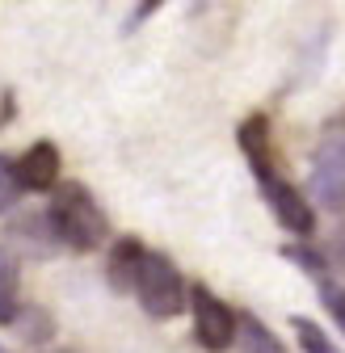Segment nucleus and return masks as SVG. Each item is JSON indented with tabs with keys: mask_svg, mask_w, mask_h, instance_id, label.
Here are the masks:
<instances>
[{
	"mask_svg": "<svg viewBox=\"0 0 345 353\" xmlns=\"http://www.w3.org/2000/svg\"><path fill=\"white\" fill-rule=\"evenodd\" d=\"M236 336L244 341V353H282V345L274 341V332L257 320V316H244L236 320Z\"/></svg>",
	"mask_w": 345,
	"mask_h": 353,
	"instance_id": "nucleus-10",
	"label": "nucleus"
},
{
	"mask_svg": "<svg viewBox=\"0 0 345 353\" xmlns=\"http://www.w3.org/2000/svg\"><path fill=\"white\" fill-rule=\"evenodd\" d=\"M139 261H144V248L135 240H122L110 256V278L114 286H135V270H139Z\"/></svg>",
	"mask_w": 345,
	"mask_h": 353,
	"instance_id": "nucleus-8",
	"label": "nucleus"
},
{
	"mask_svg": "<svg viewBox=\"0 0 345 353\" xmlns=\"http://www.w3.org/2000/svg\"><path fill=\"white\" fill-rule=\"evenodd\" d=\"M324 303H328V312H333V320L345 328V290H333V286H324Z\"/></svg>",
	"mask_w": 345,
	"mask_h": 353,
	"instance_id": "nucleus-14",
	"label": "nucleus"
},
{
	"mask_svg": "<svg viewBox=\"0 0 345 353\" xmlns=\"http://www.w3.org/2000/svg\"><path fill=\"white\" fill-rule=\"evenodd\" d=\"M236 139H240L244 160L253 164V176H257V181H270V176H274V160H270V130H266V118L257 114V118L240 122Z\"/></svg>",
	"mask_w": 345,
	"mask_h": 353,
	"instance_id": "nucleus-7",
	"label": "nucleus"
},
{
	"mask_svg": "<svg viewBox=\"0 0 345 353\" xmlns=\"http://www.w3.org/2000/svg\"><path fill=\"white\" fill-rule=\"evenodd\" d=\"M262 194H266V202H270L274 219H278L286 232L304 236V240L316 232V210H312V202L299 194L290 181H282V176H270V181H262Z\"/></svg>",
	"mask_w": 345,
	"mask_h": 353,
	"instance_id": "nucleus-5",
	"label": "nucleus"
},
{
	"mask_svg": "<svg viewBox=\"0 0 345 353\" xmlns=\"http://www.w3.org/2000/svg\"><path fill=\"white\" fill-rule=\"evenodd\" d=\"M55 353H76V349H55Z\"/></svg>",
	"mask_w": 345,
	"mask_h": 353,
	"instance_id": "nucleus-16",
	"label": "nucleus"
},
{
	"mask_svg": "<svg viewBox=\"0 0 345 353\" xmlns=\"http://www.w3.org/2000/svg\"><path fill=\"white\" fill-rule=\"evenodd\" d=\"M186 303L194 307V332H198V345H202V349L224 353V349L236 345V316L228 312L224 299H215V294L198 282V286H190V299H186Z\"/></svg>",
	"mask_w": 345,
	"mask_h": 353,
	"instance_id": "nucleus-4",
	"label": "nucleus"
},
{
	"mask_svg": "<svg viewBox=\"0 0 345 353\" xmlns=\"http://www.w3.org/2000/svg\"><path fill=\"white\" fill-rule=\"evenodd\" d=\"M0 353H5V349H0Z\"/></svg>",
	"mask_w": 345,
	"mask_h": 353,
	"instance_id": "nucleus-17",
	"label": "nucleus"
},
{
	"mask_svg": "<svg viewBox=\"0 0 345 353\" xmlns=\"http://www.w3.org/2000/svg\"><path fill=\"white\" fill-rule=\"evenodd\" d=\"M47 228H51L68 248H80V252L97 248V244L110 236V223H106L101 206L93 202V194L84 190V185H63V190L51 198V206H47Z\"/></svg>",
	"mask_w": 345,
	"mask_h": 353,
	"instance_id": "nucleus-1",
	"label": "nucleus"
},
{
	"mask_svg": "<svg viewBox=\"0 0 345 353\" xmlns=\"http://www.w3.org/2000/svg\"><path fill=\"white\" fill-rule=\"evenodd\" d=\"M13 176L21 190H34V194H47L55 181H59V148L55 143H30L21 152V160H13Z\"/></svg>",
	"mask_w": 345,
	"mask_h": 353,
	"instance_id": "nucleus-6",
	"label": "nucleus"
},
{
	"mask_svg": "<svg viewBox=\"0 0 345 353\" xmlns=\"http://www.w3.org/2000/svg\"><path fill=\"white\" fill-rule=\"evenodd\" d=\"M286 256H295L299 265H304L308 274H316V278H324V261L316 256V252H308V248H286Z\"/></svg>",
	"mask_w": 345,
	"mask_h": 353,
	"instance_id": "nucleus-13",
	"label": "nucleus"
},
{
	"mask_svg": "<svg viewBox=\"0 0 345 353\" xmlns=\"http://www.w3.org/2000/svg\"><path fill=\"white\" fill-rule=\"evenodd\" d=\"M21 312V299H17V265L0 252V324H13Z\"/></svg>",
	"mask_w": 345,
	"mask_h": 353,
	"instance_id": "nucleus-9",
	"label": "nucleus"
},
{
	"mask_svg": "<svg viewBox=\"0 0 345 353\" xmlns=\"http://www.w3.org/2000/svg\"><path fill=\"white\" fill-rule=\"evenodd\" d=\"M312 198L328 210H345V130H328L312 152Z\"/></svg>",
	"mask_w": 345,
	"mask_h": 353,
	"instance_id": "nucleus-3",
	"label": "nucleus"
},
{
	"mask_svg": "<svg viewBox=\"0 0 345 353\" xmlns=\"http://www.w3.org/2000/svg\"><path fill=\"white\" fill-rule=\"evenodd\" d=\"M17 194H21V185H17V176H13V160L0 156V214L17 206Z\"/></svg>",
	"mask_w": 345,
	"mask_h": 353,
	"instance_id": "nucleus-12",
	"label": "nucleus"
},
{
	"mask_svg": "<svg viewBox=\"0 0 345 353\" xmlns=\"http://www.w3.org/2000/svg\"><path fill=\"white\" fill-rule=\"evenodd\" d=\"M131 290L139 294L144 312L152 320H172V316L186 312V282L177 274V265H172L164 252H144Z\"/></svg>",
	"mask_w": 345,
	"mask_h": 353,
	"instance_id": "nucleus-2",
	"label": "nucleus"
},
{
	"mask_svg": "<svg viewBox=\"0 0 345 353\" xmlns=\"http://www.w3.org/2000/svg\"><path fill=\"white\" fill-rule=\"evenodd\" d=\"M290 328L299 332V345H304V353H341V349L328 341V332H324L320 324H312L308 316H290Z\"/></svg>",
	"mask_w": 345,
	"mask_h": 353,
	"instance_id": "nucleus-11",
	"label": "nucleus"
},
{
	"mask_svg": "<svg viewBox=\"0 0 345 353\" xmlns=\"http://www.w3.org/2000/svg\"><path fill=\"white\" fill-rule=\"evenodd\" d=\"M337 256L345 261V236H337Z\"/></svg>",
	"mask_w": 345,
	"mask_h": 353,
	"instance_id": "nucleus-15",
	"label": "nucleus"
}]
</instances>
